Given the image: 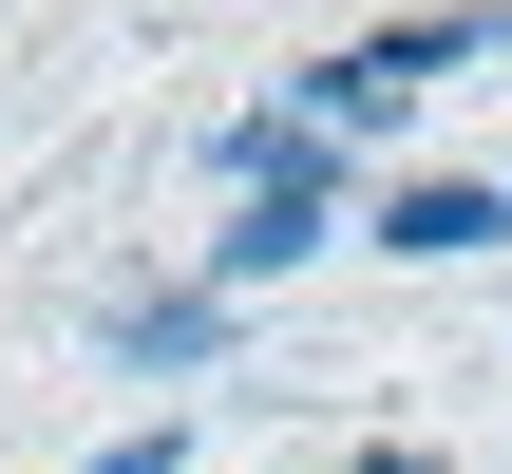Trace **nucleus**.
Segmentation results:
<instances>
[{
  "mask_svg": "<svg viewBox=\"0 0 512 474\" xmlns=\"http://www.w3.org/2000/svg\"><path fill=\"white\" fill-rule=\"evenodd\" d=\"M323 228H342V152H304L285 190H247V209L209 228V304H247V285H285V266H304Z\"/></svg>",
  "mask_w": 512,
  "mask_h": 474,
  "instance_id": "f257e3e1",
  "label": "nucleus"
},
{
  "mask_svg": "<svg viewBox=\"0 0 512 474\" xmlns=\"http://www.w3.org/2000/svg\"><path fill=\"white\" fill-rule=\"evenodd\" d=\"M512 228V190H475V171H418V190H380V228L361 247H399V266H475Z\"/></svg>",
  "mask_w": 512,
  "mask_h": 474,
  "instance_id": "f03ea898",
  "label": "nucleus"
},
{
  "mask_svg": "<svg viewBox=\"0 0 512 474\" xmlns=\"http://www.w3.org/2000/svg\"><path fill=\"white\" fill-rule=\"evenodd\" d=\"M114 361H152V380H209V361H228V304H209V285H133V304H114Z\"/></svg>",
  "mask_w": 512,
  "mask_h": 474,
  "instance_id": "7ed1b4c3",
  "label": "nucleus"
},
{
  "mask_svg": "<svg viewBox=\"0 0 512 474\" xmlns=\"http://www.w3.org/2000/svg\"><path fill=\"white\" fill-rule=\"evenodd\" d=\"M361 57H380L399 95H437V76H475V57H494V19H475V0H456V19H380Z\"/></svg>",
  "mask_w": 512,
  "mask_h": 474,
  "instance_id": "20e7f679",
  "label": "nucleus"
},
{
  "mask_svg": "<svg viewBox=\"0 0 512 474\" xmlns=\"http://www.w3.org/2000/svg\"><path fill=\"white\" fill-rule=\"evenodd\" d=\"M76 474H190V418H152V437H95Z\"/></svg>",
  "mask_w": 512,
  "mask_h": 474,
  "instance_id": "39448f33",
  "label": "nucleus"
}]
</instances>
